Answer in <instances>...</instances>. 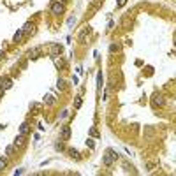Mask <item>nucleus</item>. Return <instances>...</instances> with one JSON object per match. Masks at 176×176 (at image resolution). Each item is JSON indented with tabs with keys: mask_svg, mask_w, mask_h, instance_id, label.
Wrapping results in <instances>:
<instances>
[{
	"mask_svg": "<svg viewBox=\"0 0 176 176\" xmlns=\"http://www.w3.org/2000/svg\"><path fill=\"white\" fill-rule=\"evenodd\" d=\"M118 158V153L116 152H113V150H107L106 153H104V158H102V162H104V166H113V162Z\"/></svg>",
	"mask_w": 176,
	"mask_h": 176,
	"instance_id": "obj_1",
	"label": "nucleus"
},
{
	"mask_svg": "<svg viewBox=\"0 0 176 176\" xmlns=\"http://www.w3.org/2000/svg\"><path fill=\"white\" fill-rule=\"evenodd\" d=\"M50 11H51V14H55V16H60V14H63V12H65V7H63L62 2L55 0V2L51 4V7H50Z\"/></svg>",
	"mask_w": 176,
	"mask_h": 176,
	"instance_id": "obj_2",
	"label": "nucleus"
},
{
	"mask_svg": "<svg viewBox=\"0 0 176 176\" xmlns=\"http://www.w3.org/2000/svg\"><path fill=\"white\" fill-rule=\"evenodd\" d=\"M23 34H25V37H32L34 34H35V25L28 21V23H25V27H23Z\"/></svg>",
	"mask_w": 176,
	"mask_h": 176,
	"instance_id": "obj_3",
	"label": "nucleus"
},
{
	"mask_svg": "<svg viewBox=\"0 0 176 176\" xmlns=\"http://www.w3.org/2000/svg\"><path fill=\"white\" fill-rule=\"evenodd\" d=\"M152 104L157 106V107H160V106H164V104H166V101H164V97H162V95H158V93H157V95L152 97Z\"/></svg>",
	"mask_w": 176,
	"mask_h": 176,
	"instance_id": "obj_4",
	"label": "nucleus"
},
{
	"mask_svg": "<svg viewBox=\"0 0 176 176\" xmlns=\"http://www.w3.org/2000/svg\"><path fill=\"white\" fill-rule=\"evenodd\" d=\"M25 137H27V136L18 134V137L14 139V148H23V146H25V143H27V141H25Z\"/></svg>",
	"mask_w": 176,
	"mask_h": 176,
	"instance_id": "obj_5",
	"label": "nucleus"
},
{
	"mask_svg": "<svg viewBox=\"0 0 176 176\" xmlns=\"http://www.w3.org/2000/svg\"><path fill=\"white\" fill-rule=\"evenodd\" d=\"M0 85H2V92H5V90H9L11 86H12V79L11 78H4L0 81Z\"/></svg>",
	"mask_w": 176,
	"mask_h": 176,
	"instance_id": "obj_6",
	"label": "nucleus"
},
{
	"mask_svg": "<svg viewBox=\"0 0 176 176\" xmlns=\"http://www.w3.org/2000/svg\"><path fill=\"white\" fill-rule=\"evenodd\" d=\"M30 109H32V114H39V111L42 109V104L41 102H32Z\"/></svg>",
	"mask_w": 176,
	"mask_h": 176,
	"instance_id": "obj_7",
	"label": "nucleus"
},
{
	"mask_svg": "<svg viewBox=\"0 0 176 176\" xmlns=\"http://www.w3.org/2000/svg\"><path fill=\"white\" fill-rule=\"evenodd\" d=\"M28 132H30V125H28V122L21 123V127H20V134H23V136H28Z\"/></svg>",
	"mask_w": 176,
	"mask_h": 176,
	"instance_id": "obj_8",
	"label": "nucleus"
},
{
	"mask_svg": "<svg viewBox=\"0 0 176 176\" xmlns=\"http://www.w3.org/2000/svg\"><path fill=\"white\" fill-rule=\"evenodd\" d=\"M39 55H41V48H34L28 51V56H30L32 60H35V58H39Z\"/></svg>",
	"mask_w": 176,
	"mask_h": 176,
	"instance_id": "obj_9",
	"label": "nucleus"
},
{
	"mask_svg": "<svg viewBox=\"0 0 176 176\" xmlns=\"http://www.w3.org/2000/svg\"><path fill=\"white\" fill-rule=\"evenodd\" d=\"M69 155L72 157L74 160H81V155H79V152L76 148H69Z\"/></svg>",
	"mask_w": 176,
	"mask_h": 176,
	"instance_id": "obj_10",
	"label": "nucleus"
},
{
	"mask_svg": "<svg viewBox=\"0 0 176 176\" xmlns=\"http://www.w3.org/2000/svg\"><path fill=\"white\" fill-rule=\"evenodd\" d=\"M62 139H63V141L71 139V127H63V130H62Z\"/></svg>",
	"mask_w": 176,
	"mask_h": 176,
	"instance_id": "obj_11",
	"label": "nucleus"
},
{
	"mask_svg": "<svg viewBox=\"0 0 176 176\" xmlns=\"http://www.w3.org/2000/svg\"><path fill=\"white\" fill-rule=\"evenodd\" d=\"M53 60H55V65H56V69H63V67H65V63H63V60L60 58V56H55Z\"/></svg>",
	"mask_w": 176,
	"mask_h": 176,
	"instance_id": "obj_12",
	"label": "nucleus"
},
{
	"mask_svg": "<svg viewBox=\"0 0 176 176\" xmlns=\"http://www.w3.org/2000/svg\"><path fill=\"white\" fill-rule=\"evenodd\" d=\"M25 37V34H23V28H20V30L16 32V35H14V42H21V39Z\"/></svg>",
	"mask_w": 176,
	"mask_h": 176,
	"instance_id": "obj_13",
	"label": "nucleus"
},
{
	"mask_svg": "<svg viewBox=\"0 0 176 176\" xmlns=\"http://www.w3.org/2000/svg\"><path fill=\"white\" fill-rule=\"evenodd\" d=\"M60 51H62V48H60L58 44H53V46H51V56H56Z\"/></svg>",
	"mask_w": 176,
	"mask_h": 176,
	"instance_id": "obj_14",
	"label": "nucleus"
},
{
	"mask_svg": "<svg viewBox=\"0 0 176 176\" xmlns=\"http://www.w3.org/2000/svg\"><path fill=\"white\" fill-rule=\"evenodd\" d=\"M7 162H9L7 157H2V158H0V171H4V169L7 167Z\"/></svg>",
	"mask_w": 176,
	"mask_h": 176,
	"instance_id": "obj_15",
	"label": "nucleus"
},
{
	"mask_svg": "<svg viewBox=\"0 0 176 176\" xmlns=\"http://www.w3.org/2000/svg\"><path fill=\"white\" fill-rule=\"evenodd\" d=\"M81 104H83V99H81V97H76V99H74V107H76V109L81 107Z\"/></svg>",
	"mask_w": 176,
	"mask_h": 176,
	"instance_id": "obj_16",
	"label": "nucleus"
},
{
	"mask_svg": "<svg viewBox=\"0 0 176 176\" xmlns=\"http://www.w3.org/2000/svg\"><path fill=\"white\" fill-rule=\"evenodd\" d=\"M55 150H56V152H62L63 150V143L62 141H56V143H55Z\"/></svg>",
	"mask_w": 176,
	"mask_h": 176,
	"instance_id": "obj_17",
	"label": "nucleus"
},
{
	"mask_svg": "<svg viewBox=\"0 0 176 176\" xmlns=\"http://www.w3.org/2000/svg\"><path fill=\"white\" fill-rule=\"evenodd\" d=\"M118 50H120V44H111V46H109V51H111V53L118 51Z\"/></svg>",
	"mask_w": 176,
	"mask_h": 176,
	"instance_id": "obj_18",
	"label": "nucleus"
},
{
	"mask_svg": "<svg viewBox=\"0 0 176 176\" xmlns=\"http://www.w3.org/2000/svg\"><path fill=\"white\" fill-rule=\"evenodd\" d=\"M90 134H92L93 137H99V130H97L95 127H92V129H90Z\"/></svg>",
	"mask_w": 176,
	"mask_h": 176,
	"instance_id": "obj_19",
	"label": "nucleus"
},
{
	"mask_svg": "<svg viewBox=\"0 0 176 176\" xmlns=\"http://www.w3.org/2000/svg\"><path fill=\"white\" fill-rule=\"evenodd\" d=\"M56 86H58L60 90H62V88H65V81H63V79H58V81H56Z\"/></svg>",
	"mask_w": 176,
	"mask_h": 176,
	"instance_id": "obj_20",
	"label": "nucleus"
},
{
	"mask_svg": "<svg viewBox=\"0 0 176 176\" xmlns=\"http://www.w3.org/2000/svg\"><path fill=\"white\" fill-rule=\"evenodd\" d=\"M44 102H46V104H53V102H55V99H53L51 95H48V97H46V101H44Z\"/></svg>",
	"mask_w": 176,
	"mask_h": 176,
	"instance_id": "obj_21",
	"label": "nucleus"
},
{
	"mask_svg": "<svg viewBox=\"0 0 176 176\" xmlns=\"http://www.w3.org/2000/svg\"><path fill=\"white\" fill-rule=\"evenodd\" d=\"M86 145H88V148H93L95 143H93V139H86Z\"/></svg>",
	"mask_w": 176,
	"mask_h": 176,
	"instance_id": "obj_22",
	"label": "nucleus"
},
{
	"mask_svg": "<svg viewBox=\"0 0 176 176\" xmlns=\"http://www.w3.org/2000/svg\"><path fill=\"white\" fill-rule=\"evenodd\" d=\"M12 150H14V146H7V150H5V153H7V155H11V153H12Z\"/></svg>",
	"mask_w": 176,
	"mask_h": 176,
	"instance_id": "obj_23",
	"label": "nucleus"
},
{
	"mask_svg": "<svg viewBox=\"0 0 176 176\" xmlns=\"http://www.w3.org/2000/svg\"><path fill=\"white\" fill-rule=\"evenodd\" d=\"M125 2H127V0H118V7H123Z\"/></svg>",
	"mask_w": 176,
	"mask_h": 176,
	"instance_id": "obj_24",
	"label": "nucleus"
},
{
	"mask_svg": "<svg viewBox=\"0 0 176 176\" xmlns=\"http://www.w3.org/2000/svg\"><path fill=\"white\" fill-rule=\"evenodd\" d=\"M67 114H69V111H67V109H63V111H62V118H65Z\"/></svg>",
	"mask_w": 176,
	"mask_h": 176,
	"instance_id": "obj_25",
	"label": "nucleus"
},
{
	"mask_svg": "<svg viewBox=\"0 0 176 176\" xmlns=\"http://www.w3.org/2000/svg\"><path fill=\"white\" fill-rule=\"evenodd\" d=\"M58 2H62V4H63V2H65V0H58Z\"/></svg>",
	"mask_w": 176,
	"mask_h": 176,
	"instance_id": "obj_26",
	"label": "nucleus"
}]
</instances>
